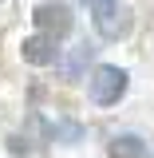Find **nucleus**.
I'll use <instances>...</instances> for the list:
<instances>
[{"label": "nucleus", "mask_w": 154, "mask_h": 158, "mask_svg": "<svg viewBox=\"0 0 154 158\" xmlns=\"http://www.w3.org/2000/svg\"><path fill=\"white\" fill-rule=\"evenodd\" d=\"M127 87H131L127 67H119V63H99V67H91L87 95H91L95 107H111V103H119V99L127 95Z\"/></svg>", "instance_id": "nucleus-1"}, {"label": "nucleus", "mask_w": 154, "mask_h": 158, "mask_svg": "<svg viewBox=\"0 0 154 158\" xmlns=\"http://www.w3.org/2000/svg\"><path fill=\"white\" fill-rule=\"evenodd\" d=\"M32 20H36V32H44V36H56L63 40L67 32H71V8L67 4H56V0H48V4H40L36 12H32Z\"/></svg>", "instance_id": "nucleus-2"}, {"label": "nucleus", "mask_w": 154, "mask_h": 158, "mask_svg": "<svg viewBox=\"0 0 154 158\" xmlns=\"http://www.w3.org/2000/svg\"><path fill=\"white\" fill-rule=\"evenodd\" d=\"M20 56H24V63H32V67L59 63V40H56V36H44V32H36V36H28L24 44H20Z\"/></svg>", "instance_id": "nucleus-3"}, {"label": "nucleus", "mask_w": 154, "mask_h": 158, "mask_svg": "<svg viewBox=\"0 0 154 158\" xmlns=\"http://www.w3.org/2000/svg\"><path fill=\"white\" fill-rule=\"evenodd\" d=\"M95 32L103 40H123L131 32V12L123 4H111V8H99L95 12Z\"/></svg>", "instance_id": "nucleus-4"}, {"label": "nucleus", "mask_w": 154, "mask_h": 158, "mask_svg": "<svg viewBox=\"0 0 154 158\" xmlns=\"http://www.w3.org/2000/svg\"><path fill=\"white\" fill-rule=\"evenodd\" d=\"M107 154L111 158H146V142L138 135H115L107 142Z\"/></svg>", "instance_id": "nucleus-5"}, {"label": "nucleus", "mask_w": 154, "mask_h": 158, "mask_svg": "<svg viewBox=\"0 0 154 158\" xmlns=\"http://www.w3.org/2000/svg\"><path fill=\"white\" fill-rule=\"evenodd\" d=\"M91 56H95V48H91V44H79L75 52L67 56V63H63V79H75V71H79V67H87Z\"/></svg>", "instance_id": "nucleus-6"}, {"label": "nucleus", "mask_w": 154, "mask_h": 158, "mask_svg": "<svg viewBox=\"0 0 154 158\" xmlns=\"http://www.w3.org/2000/svg\"><path fill=\"white\" fill-rule=\"evenodd\" d=\"M83 8H91V12H99V8H111V4H119V0H79Z\"/></svg>", "instance_id": "nucleus-7"}, {"label": "nucleus", "mask_w": 154, "mask_h": 158, "mask_svg": "<svg viewBox=\"0 0 154 158\" xmlns=\"http://www.w3.org/2000/svg\"><path fill=\"white\" fill-rule=\"evenodd\" d=\"M0 4H4V0H0Z\"/></svg>", "instance_id": "nucleus-8"}]
</instances>
